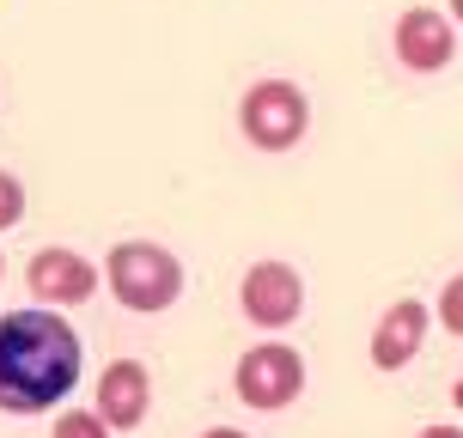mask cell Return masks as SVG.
Returning <instances> with one entry per match:
<instances>
[{
    "mask_svg": "<svg viewBox=\"0 0 463 438\" xmlns=\"http://www.w3.org/2000/svg\"><path fill=\"white\" fill-rule=\"evenodd\" d=\"M86 366V347L61 323V311L31 304L0 317V408L6 415H43L73 396Z\"/></svg>",
    "mask_w": 463,
    "mask_h": 438,
    "instance_id": "obj_1",
    "label": "cell"
},
{
    "mask_svg": "<svg viewBox=\"0 0 463 438\" xmlns=\"http://www.w3.org/2000/svg\"><path fill=\"white\" fill-rule=\"evenodd\" d=\"M110 293L128 311H165L184 293V268L159 244H116L110 250Z\"/></svg>",
    "mask_w": 463,
    "mask_h": 438,
    "instance_id": "obj_2",
    "label": "cell"
},
{
    "mask_svg": "<svg viewBox=\"0 0 463 438\" xmlns=\"http://www.w3.org/2000/svg\"><path fill=\"white\" fill-rule=\"evenodd\" d=\"M238 122H244V135H250L262 153H287V146L305 135L311 104H305L299 86H287V79H262V86H250V92H244Z\"/></svg>",
    "mask_w": 463,
    "mask_h": 438,
    "instance_id": "obj_3",
    "label": "cell"
},
{
    "mask_svg": "<svg viewBox=\"0 0 463 438\" xmlns=\"http://www.w3.org/2000/svg\"><path fill=\"white\" fill-rule=\"evenodd\" d=\"M232 384H238V402H244V408H287L305 384L299 347H287V341L250 347V353L238 359V371H232Z\"/></svg>",
    "mask_w": 463,
    "mask_h": 438,
    "instance_id": "obj_4",
    "label": "cell"
},
{
    "mask_svg": "<svg viewBox=\"0 0 463 438\" xmlns=\"http://www.w3.org/2000/svg\"><path fill=\"white\" fill-rule=\"evenodd\" d=\"M299 304H305V286L287 262H256L250 275H244V317H250V323L287 329L299 317Z\"/></svg>",
    "mask_w": 463,
    "mask_h": 438,
    "instance_id": "obj_5",
    "label": "cell"
},
{
    "mask_svg": "<svg viewBox=\"0 0 463 438\" xmlns=\"http://www.w3.org/2000/svg\"><path fill=\"white\" fill-rule=\"evenodd\" d=\"M24 280H31V293L43 304H86L98 293V268L80 250H37Z\"/></svg>",
    "mask_w": 463,
    "mask_h": 438,
    "instance_id": "obj_6",
    "label": "cell"
},
{
    "mask_svg": "<svg viewBox=\"0 0 463 438\" xmlns=\"http://www.w3.org/2000/svg\"><path fill=\"white\" fill-rule=\"evenodd\" d=\"M396 55H402V68H415V73L445 68V61L458 55V43H451V19L433 13V6H409V13L396 19Z\"/></svg>",
    "mask_w": 463,
    "mask_h": 438,
    "instance_id": "obj_7",
    "label": "cell"
},
{
    "mask_svg": "<svg viewBox=\"0 0 463 438\" xmlns=\"http://www.w3.org/2000/svg\"><path fill=\"white\" fill-rule=\"evenodd\" d=\"M146 402H153V377H146L140 359H116V366H104V377H98V415L110 420V433L140 426V420H146Z\"/></svg>",
    "mask_w": 463,
    "mask_h": 438,
    "instance_id": "obj_8",
    "label": "cell"
},
{
    "mask_svg": "<svg viewBox=\"0 0 463 438\" xmlns=\"http://www.w3.org/2000/svg\"><path fill=\"white\" fill-rule=\"evenodd\" d=\"M420 335H427V304H415V299L391 304V311L378 317V329H372V366L402 371L420 353Z\"/></svg>",
    "mask_w": 463,
    "mask_h": 438,
    "instance_id": "obj_9",
    "label": "cell"
},
{
    "mask_svg": "<svg viewBox=\"0 0 463 438\" xmlns=\"http://www.w3.org/2000/svg\"><path fill=\"white\" fill-rule=\"evenodd\" d=\"M55 438H110V420L98 415H86V408H68V415L55 420Z\"/></svg>",
    "mask_w": 463,
    "mask_h": 438,
    "instance_id": "obj_10",
    "label": "cell"
},
{
    "mask_svg": "<svg viewBox=\"0 0 463 438\" xmlns=\"http://www.w3.org/2000/svg\"><path fill=\"white\" fill-rule=\"evenodd\" d=\"M19 219H24V189H19L13 171H0V231L19 226Z\"/></svg>",
    "mask_w": 463,
    "mask_h": 438,
    "instance_id": "obj_11",
    "label": "cell"
},
{
    "mask_svg": "<svg viewBox=\"0 0 463 438\" xmlns=\"http://www.w3.org/2000/svg\"><path fill=\"white\" fill-rule=\"evenodd\" d=\"M439 323L451 329V335H463V275L445 280V293H439Z\"/></svg>",
    "mask_w": 463,
    "mask_h": 438,
    "instance_id": "obj_12",
    "label": "cell"
},
{
    "mask_svg": "<svg viewBox=\"0 0 463 438\" xmlns=\"http://www.w3.org/2000/svg\"><path fill=\"white\" fill-rule=\"evenodd\" d=\"M420 438H463L458 426H420Z\"/></svg>",
    "mask_w": 463,
    "mask_h": 438,
    "instance_id": "obj_13",
    "label": "cell"
},
{
    "mask_svg": "<svg viewBox=\"0 0 463 438\" xmlns=\"http://www.w3.org/2000/svg\"><path fill=\"white\" fill-rule=\"evenodd\" d=\"M202 438H244L238 426H213V433H202Z\"/></svg>",
    "mask_w": 463,
    "mask_h": 438,
    "instance_id": "obj_14",
    "label": "cell"
},
{
    "mask_svg": "<svg viewBox=\"0 0 463 438\" xmlns=\"http://www.w3.org/2000/svg\"><path fill=\"white\" fill-rule=\"evenodd\" d=\"M451 402H458V408H463V377H458V396H451Z\"/></svg>",
    "mask_w": 463,
    "mask_h": 438,
    "instance_id": "obj_15",
    "label": "cell"
},
{
    "mask_svg": "<svg viewBox=\"0 0 463 438\" xmlns=\"http://www.w3.org/2000/svg\"><path fill=\"white\" fill-rule=\"evenodd\" d=\"M451 13H458V19H463V0H451Z\"/></svg>",
    "mask_w": 463,
    "mask_h": 438,
    "instance_id": "obj_16",
    "label": "cell"
}]
</instances>
